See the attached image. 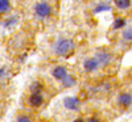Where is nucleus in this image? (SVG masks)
<instances>
[{"instance_id":"obj_11","label":"nucleus","mask_w":132,"mask_h":122,"mask_svg":"<svg viewBox=\"0 0 132 122\" xmlns=\"http://www.w3.org/2000/svg\"><path fill=\"white\" fill-rule=\"evenodd\" d=\"M114 3H115L116 8L122 9V11H126L131 7V0H114Z\"/></svg>"},{"instance_id":"obj_6","label":"nucleus","mask_w":132,"mask_h":122,"mask_svg":"<svg viewBox=\"0 0 132 122\" xmlns=\"http://www.w3.org/2000/svg\"><path fill=\"white\" fill-rule=\"evenodd\" d=\"M83 68L86 72L91 74V72H95L96 70H99V64L94 57H90V58H86L83 60Z\"/></svg>"},{"instance_id":"obj_15","label":"nucleus","mask_w":132,"mask_h":122,"mask_svg":"<svg viewBox=\"0 0 132 122\" xmlns=\"http://www.w3.org/2000/svg\"><path fill=\"white\" fill-rule=\"evenodd\" d=\"M110 9H111V8H110V5H108V4L102 3V4H98V5L95 7L94 12H103V11H110Z\"/></svg>"},{"instance_id":"obj_12","label":"nucleus","mask_w":132,"mask_h":122,"mask_svg":"<svg viewBox=\"0 0 132 122\" xmlns=\"http://www.w3.org/2000/svg\"><path fill=\"white\" fill-rule=\"evenodd\" d=\"M42 89H44V85H42V83L41 82H33L32 84H30V87H29V91H30V93H36V92H42Z\"/></svg>"},{"instance_id":"obj_1","label":"nucleus","mask_w":132,"mask_h":122,"mask_svg":"<svg viewBox=\"0 0 132 122\" xmlns=\"http://www.w3.org/2000/svg\"><path fill=\"white\" fill-rule=\"evenodd\" d=\"M75 43L70 38H60L53 43V53L60 57H69L74 51Z\"/></svg>"},{"instance_id":"obj_14","label":"nucleus","mask_w":132,"mask_h":122,"mask_svg":"<svg viewBox=\"0 0 132 122\" xmlns=\"http://www.w3.org/2000/svg\"><path fill=\"white\" fill-rule=\"evenodd\" d=\"M123 39H124V42H131V39H132V30H131V26L129 28H127L124 32H123Z\"/></svg>"},{"instance_id":"obj_2","label":"nucleus","mask_w":132,"mask_h":122,"mask_svg":"<svg viewBox=\"0 0 132 122\" xmlns=\"http://www.w3.org/2000/svg\"><path fill=\"white\" fill-rule=\"evenodd\" d=\"M52 15H53V7L46 0H40V2H37L33 5V16L37 20L45 21L50 18Z\"/></svg>"},{"instance_id":"obj_9","label":"nucleus","mask_w":132,"mask_h":122,"mask_svg":"<svg viewBox=\"0 0 132 122\" xmlns=\"http://www.w3.org/2000/svg\"><path fill=\"white\" fill-rule=\"evenodd\" d=\"M61 82H62V85H63L65 88H71V87L75 85L77 79H75V76H73L71 74H68Z\"/></svg>"},{"instance_id":"obj_4","label":"nucleus","mask_w":132,"mask_h":122,"mask_svg":"<svg viewBox=\"0 0 132 122\" xmlns=\"http://www.w3.org/2000/svg\"><path fill=\"white\" fill-rule=\"evenodd\" d=\"M63 105L66 109L71 110V112H77L81 108V100L75 96H69L63 100Z\"/></svg>"},{"instance_id":"obj_7","label":"nucleus","mask_w":132,"mask_h":122,"mask_svg":"<svg viewBox=\"0 0 132 122\" xmlns=\"http://www.w3.org/2000/svg\"><path fill=\"white\" fill-rule=\"evenodd\" d=\"M132 103V97L129 92H122L118 96V105L122 108H129Z\"/></svg>"},{"instance_id":"obj_8","label":"nucleus","mask_w":132,"mask_h":122,"mask_svg":"<svg viewBox=\"0 0 132 122\" xmlns=\"http://www.w3.org/2000/svg\"><path fill=\"white\" fill-rule=\"evenodd\" d=\"M68 74H69V72H68V68H66L65 66H56V67L52 70V76H53L56 80H60V82H61Z\"/></svg>"},{"instance_id":"obj_20","label":"nucleus","mask_w":132,"mask_h":122,"mask_svg":"<svg viewBox=\"0 0 132 122\" xmlns=\"http://www.w3.org/2000/svg\"><path fill=\"white\" fill-rule=\"evenodd\" d=\"M73 122H85V119H83L82 117H78V118H75Z\"/></svg>"},{"instance_id":"obj_3","label":"nucleus","mask_w":132,"mask_h":122,"mask_svg":"<svg viewBox=\"0 0 132 122\" xmlns=\"http://www.w3.org/2000/svg\"><path fill=\"white\" fill-rule=\"evenodd\" d=\"M94 58L96 59V62L99 64V68H102V67L108 66L110 63L114 60V55H112V53H110V51L99 50V51H96L94 54Z\"/></svg>"},{"instance_id":"obj_16","label":"nucleus","mask_w":132,"mask_h":122,"mask_svg":"<svg viewBox=\"0 0 132 122\" xmlns=\"http://www.w3.org/2000/svg\"><path fill=\"white\" fill-rule=\"evenodd\" d=\"M16 23H17V17H11V18H8V20L4 21V24H3V25H4L5 28L9 29V28H12Z\"/></svg>"},{"instance_id":"obj_19","label":"nucleus","mask_w":132,"mask_h":122,"mask_svg":"<svg viewBox=\"0 0 132 122\" xmlns=\"http://www.w3.org/2000/svg\"><path fill=\"white\" fill-rule=\"evenodd\" d=\"M85 122H102L101 119H99L98 117H90V118H87V121Z\"/></svg>"},{"instance_id":"obj_18","label":"nucleus","mask_w":132,"mask_h":122,"mask_svg":"<svg viewBox=\"0 0 132 122\" xmlns=\"http://www.w3.org/2000/svg\"><path fill=\"white\" fill-rule=\"evenodd\" d=\"M7 68L5 67H0V83H2L5 77H7Z\"/></svg>"},{"instance_id":"obj_17","label":"nucleus","mask_w":132,"mask_h":122,"mask_svg":"<svg viewBox=\"0 0 132 122\" xmlns=\"http://www.w3.org/2000/svg\"><path fill=\"white\" fill-rule=\"evenodd\" d=\"M16 122H33L32 118L27 114H20L17 118H16Z\"/></svg>"},{"instance_id":"obj_5","label":"nucleus","mask_w":132,"mask_h":122,"mask_svg":"<svg viewBox=\"0 0 132 122\" xmlns=\"http://www.w3.org/2000/svg\"><path fill=\"white\" fill-rule=\"evenodd\" d=\"M44 95L42 92H36V93H30L28 97V104L33 108H40L44 104Z\"/></svg>"},{"instance_id":"obj_13","label":"nucleus","mask_w":132,"mask_h":122,"mask_svg":"<svg viewBox=\"0 0 132 122\" xmlns=\"http://www.w3.org/2000/svg\"><path fill=\"white\" fill-rule=\"evenodd\" d=\"M126 26V20L123 17H116L114 20V24H112V29L114 30H118V29H122Z\"/></svg>"},{"instance_id":"obj_10","label":"nucleus","mask_w":132,"mask_h":122,"mask_svg":"<svg viewBox=\"0 0 132 122\" xmlns=\"http://www.w3.org/2000/svg\"><path fill=\"white\" fill-rule=\"evenodd\" d=\"M11 11V0H0V15H7Z\"/></svg>"}]
</instances>
